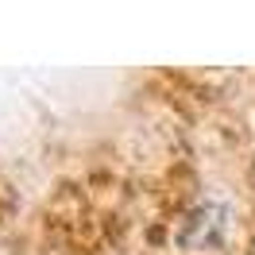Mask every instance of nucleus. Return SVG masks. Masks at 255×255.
<instances>
[{"instance_id": "1", "label": "nucleus", "mask_w": 255, "mask_h": 255, "mask_svg": "<svg viewBox=\"0 0 255 255\" xmlns=\"http://www.w3.org/2000/svg\"><path fill=\"white\" fill-rule=\"evenodd\" d=\"M182 236H186V244H193V248H217V244L228 236V209L213 205V201L201 205V209H193L190 217H186Z\"/></svg>"}]
</instances>
